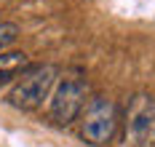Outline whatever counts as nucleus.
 <instances>
[{
	"instance_id": "1",
	"label": "nucleus",
	"mask_w": 155,
	"mask_h": 147,
	"mask_svg": "<svg viewBox=\"0 0 155 147\" xmlns=\"http://www.w3.org/2000/svg\"><path fill=\"white\" fill-rule=\"evenodd\" d=\"M54 83H56V67H51V64L27 67V70L21 72V80L11 88L8 102L14 104L16 110L32 113V110H38V107L48 99Z\"/></svg>"
},
{
	"instance_id": "2",
	"label": "nucleus",
	"mask_w": 155,
	"mask_h": 147,
	"mask_svg": "<svg viewBox=\"0 0 155 147\" xmlns=\"http://www.w3.org/2000/svg\"><path fill=\"white\" fill-rule=\"evenodd\" d=\"M86 96H88V83L80 75H67L59 80L54 96H51V107L48 115L56 126H70L86 107Z\"/></svg>"
},
{
	"instance_id": "3",
	"label": "nucleus",
	"mask_w": 155,
	"mask_h": 147,
	"mask_svg": "<svg viewBox=\"0 0 155 147\" xmlns=\"http://www.w3.org/2000/svg\"><path fill=\"white\" fill-rule=\"evenodd\" d=\"M118 131V110H115V102L107 96H94L86 107V115L80 120V134L86 142L102 147L110 145L112 136Z\"/></svg>"
},
{
	"instance_id": "4",
	"label": "nucleus",
	"mask_w": 155,
	"mask_h": 147,
	"mask_svg": "<svg viewBox=\"0 0 155 147\" xmlns=\"http://www.w3.org/2000/svg\"><path fill=\"white\" fill-rule=\"evenodd\" d=\"M155 110V99L147 96V94H137V96L128 102V110H126V120H128V134L131 139L137 142V136L142 134L144 123L150 120V115Z\"/></svg>"
},
{
	"instance_id": "5",
	"label": "nucleus",
	"mask_w": 155,
	"mask_h": 147,
	"mask_svg": "<svg viewBox=\"0 0 155 147\" xmlns=\"http://www.w3.org/2000/svg\"><path fill=\"white\" fill-rule=\"evenodd\" d=\"M30 67V56L24 51H0V83L21 75Z\"/></svg>"
},
{
	"instance_id": "6",
	"label": "nucleus",
	"mask_w": 155,
	"mask_h": 147,
	"mask_svg": "<svg viewBox=\"0 0 155 147\" xmlns=\"http://www.w3.org/2000/svg\"><path fill=\"white\" fill-rule=\"evenodd\" d=\"M134 145L137 147H155V110H153V115H150V120L144 123V129H142V134L137 136Z\"/></svg>"
},
{
	"instance_id": "7",
	"label": "nucleus",
	"mask_w": 155,
	"mask_h": 147,
	"mask_svg": "<svg viewBox=\"0 0 155 147\" xmlns=\"http://www.w3.org/2000/svg\"><path fill=\"white\" fill-rule=\"evenodd\" d=\"M16 38H19V27L11 21H0V51H5Z\"/></svg>"
}]
</instances>
